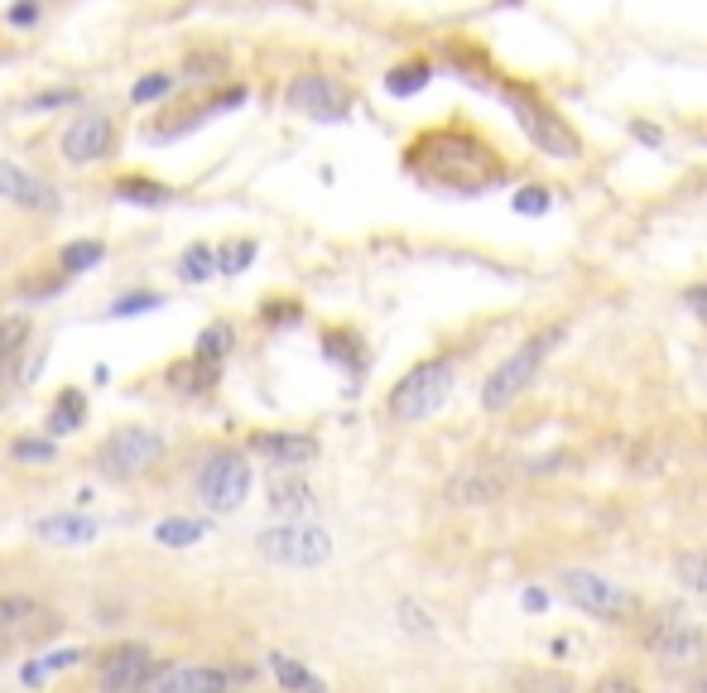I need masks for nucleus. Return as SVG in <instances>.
<instances>
[{"label":"nucleus","mask_w":707,"mask_h":693,"mask_svg":"<svg viewBox=\"0 0 707 693\" xmlns=\"http://www.w3.org/2000/svg\"><path fill=\"white\" fill-rule=\"evenodd\" d=\"M410 169L424 183L453 193H486L505 179V165L496 159V149L482 135L462 131V125H443V131H428L410 145Z\"/></svg>","instance_id":"obj_1"},{"label":"nucleus","mask_w":707,"mask_h":693,"mask_svg":"<svg viewBox=\"0 0 707 693\" xmlns=\"http://www.w3.org/2000/svg\"><path fill=\"white\" fill-rule=\"evenodd\" d=\"M453 380H458V362L453 356H428V362L410 366L395 390H390V414L400 424H419L428 414H438L453 396Z\"/></svg>","instance_id":"obj_2"},{"label":"nucleus","mask_w":707,"mask_h":693,"mask_svg":"<svg viewBox=\"0 0 707 693\" xmlns=\"http://www.w3.org/2000/svg\"><path fill=\"white\" fill-rule=\"evenodd\" d=\"M559 338H563V328H544V332H535L529 342H520L515 352H510L505 362L496 366L491 376H486V386H482V404H486V410L501 414V410H510V404L525 396V390L535 386L544 356H549L553 346H559Z\"/></svg>","instance_id":"obj_3"},{"label":"nucleus","mask_w":707,"mask_h":693,"mask_svg":"<svg viewBox=\"0 0 707 693\" xmlns=\"http://www.w3.org/2000/svg\"><path fill=\"white\" fill-rule=\"evenodd\" d=\"M505 101L520 115V131L535 141V149L553 159H577L583 155V135L568 125V115H559V107H549L544 97H535L529 87H505Z\"/></svg>","instance_id":"obj_4"},{"label":"nucleus","mask_w":707,"mask_h":693,"mask_svg":"<svg viewBox=\"0 0 707 693\" xmlns=\"http://www.w3.org/2000/svg\"><path fill=\"white\" fill-rule=\"evenodd\" d=\"M92 462L115 482L145 477L149 467L164 462V434L149 429V424H121V429H111L107 438H101V448H97V458Z\"/></svg>","instance_id":"obj_5"},{"label":"nucleus","mask_w":707,"mask_h":693,"mask_svg":"<svg viewBox=\"0 0 707 693\" xmlns=\"http://www.w3.org/2000/svg\"><path fill=\"white\" fill-rule=\"evenodd\" d=\"M255 549H260V559L280 563V569H318V563L332 559V535L322 525H308V520H284V525L260 530Z\"/></svg>","instance_id":"obj_6"},{"label":"nucleus","mask_w":707,"mask_h":693,"mask_svg":"<svg viewBox=\"0 0 707 693\" xmlns=\"http://www.w3.org/2000/svg\"><path fill=\"white\" fill-rule=\"evenodd\" d=\"M563 597L577 611L597 617V621H625L635 607H641L631 587L611 583V578H601V573H587V569H568L563 573Z\"/></svg>","instance_id":"obj_7"},{"label":"nucleus","mask_w":707,"mask_h":693,"mask_svg":"<svg viewBox=\"0 0 707 693\" xmlns=\"http://www.w3.org/2000/svg\"><path fill=\"white\" fill-rule=\"evenodd\" d=\"M251 482H255V472H251L246 458L241 453H217V458H207V467L198 472V496H203L207 511L227 515V511H241V506H246Z\"/></svg>","instance_id":"obj_8"},{"label":"nucleus","mask_w":707,"mask_h":693,"mask_svg":"<svg viewBox=\"0 0 707 693\" xmlns=\"http://www.w3.org/2000/svg\"><path fill=\"white\" fill-rule=\"evenodd\" d=\"M645 651L669 665H693L707 655V635L698 627H688L679 611H655V621L645 627Z\"/></svg>","instance_id":"obj_9"},{"label":"nucleus","mask_w":707,"mask_h":693,"mask_svg":"<svg viewBox=\"0 0 707 693\" xmlns=\"http://www.w3.org/2000/svg\"><path fill=\"white\" fill-rule=\"evenodd\" d=\"M284 101L298 115H313V121H342V115L352 111V92H346L338 77H328V73L294 77V83H289V92H284Z\"/></svg>","instance_id":"obj_10"},{"label":"nucleus","mask_w":707,"mask_h":693,"mask_svg":"<svg viewBox=\"0 0 707 693\" xmlns=\"http://www.w3.org/2000/svg\"><path fill=\"white\" fill-rule=\"evenodd\" d=\"M149 674H155V651L149 645H115L97 660V684L111 693H131L145 689Z\"/></svg>","instance_id":"obj_11"},{"label":"nucleus","mask_w":707,"mask_h":693,"mask_svg":"<svg viewBox=\"0 0 707 693\" xmlns=\"http://www.w3.org/2000/svg\"><path fill=\"white\" fill-rule=\"evenodd\" d=\"M510 487V477L505 472H496V467H486V462H472V467H462L448 477V487H443V501L448 506H496L505 496Z\"/></svg>","instance_id":"obj_12"},{"label":"nucleus","mask_w":707,"mask_h":693,"mask_svg":"<svg viewBox=\"0 0 707 693\" xmlns=\"http://www.w3.org/2000/svg\"><path fill=\"white\" fill-rule=\"evenodd\" d=\"M111 149H115V125H111V115H101V111L77 115L63 131V155L73 159V165H97Z\"/></svg>","instance_id":"obj_13"},{"label":"nucleus","mask_w":707,"mask_h":693,"mask_svg":"<svg viewBox=\"0 0 707 693\" xmlns=\"http://www.w3.org/2000/svg\"><path fill=\"white\" fill-rule=\"evenodd\" d=\"M0 198L25 207V212H58V189L39 173H29L25 165H10L0 159Z\"/></svg>","instance_id":"obj_14"},{"label":"nucleus","mask_w":707,"mask_h":693,"mask_svg":"<svg viewBox=\"0 0 707 693\" xmlns=\"http://www.w3.org/2000/svg\"><path fill=\"white\" fill-rule=\"evenodd\" d=\"M251 453H260L265 462H275V467H308V462L322 453V443L313 434L265 429V434H251Z\"/></svg>","instance_id":"obj_15"},{"label":"nucleus","mask_w":707,"mask_h":693,"mask_svg":"<svg viewBox=\"0 0 707 693\" xmlns=\"http://www.w3.org/2000/svg\"><path fill=\"white\" fill-rule=\"evenodd\" d=\"M236 679H251V669H198V665H155L145 689H227Z\"/></svg>","instance_id":"obj_16"},{"label":"nucleus","mask_w":707,"mask_h":693,"mask_svg":"<svg viewBox=\"0 0 707 693\" xmlns=\"http://www.w3.org/2000/svg\"><path fill=\"white\" fill-rule=\"evenodd\" d=\"M270 506H275V515H289V520H298V515H308L313 506V487L304 477H298V467H280L270 477Z\"/></svg>","instance_id":"obj_17"},{"label":"nucleus","mask_w":707,"mask_h":693,"mask_svg":"<svg viewBox=\"0 0 707 693\" xmlns=\"http://www.w3.org/2000/svg\"><path fill=\"white\" fill-rule=\"evenodd\" d=\"M97 520L92 515H44L39 525H34V535L44 539V545H58V549H77V545H92L97 539Z\"/></svg>","instance_id":"obj_18"},{"label":"nucleus","mask_w":707,"mask_h":693,"mask_svg":"<svg viewBox=\"0 0 707 693\" xmlns=\"http://www.w3.org/2000/svg\"><path fill=\"white\" fill-rule=\"evenodd\" d=\"M39 617H49V611L39 607V597H29V593H0V635H29Z\"/></svg>","instance_id":"obj_19"},{"label":"nucleus","mask_w":707,"mask_h":693,"mask_svg":"<svg viewBox=\"0 0 707 693\" xmlns=\"http://www.w3.org/2000/svg\"><path fill=\"white\" fill-rule=\"evenodd\" d=\"M29 338H34V318H29V314H10V318H0V380L15 372V362L25 356Z\"/></svg>","instance_id":"obj_20"},{"label":"nucleus","mask_w":707,"mask_h":693,"mask_svg":"<svg viewBox=\"0 0 707 693\" xmlns=\"http://www.w3.org/2000/svg\"><path fill=\"white\" fill-rule=\"evenodd\" d=\"M217 380H222V366L203 362V356H188V362H173L169 366V386L173 390H188V396H207Z\"/></svg>","instance_id":"obj_21"},{"label":"nucleus","mask_w":707,"mask_h":693,"mask_svg":"<svg viewBox=\"0 0 707 693\" xmlns=\"http://www.w3.org/2000/svg\"><path fill=\"white\" fill-rule=\"evenodd\" d=\"M87 420V396L83 390H63L49 410V438H63V434H77Z\"/></svg>","instance_id":"obj_22"},{"label":"nucleus","mask_w":707,"mask_h":693,"mask_svg":"<svg viewBox=\"0 0 707 693\" xmlns=\"http://www.w3.org/2000/svg\"><path fill=\"white\" fill-rule=\"evenodd\" d=\"M111 193H115L121 203H145V207H169L173 198H179V193H173L169 183H159V179H135V173H131V179H115Z\"/></svg>","instance_id":"obj_23"},{"label":"nucleus","mask_w":707,"mask_h":693,"mask_svg":"<svg viewBox=\"0 0 707 693\" xmlns=\"http://www.w3.org/2000/svg\"><path fill=\"white\" fill-rule=\"evenodd\" d=\"M231 346H236V323L217 318V323H207V328L198 332V342H193V356H203V362H217V366H222L227 356H231Z\"/></svg>","instance_id":"obj_24"},{"label":"nucleus","mask_w":707,"mask_h":693,"mask_svg":"<svg viewBox=\"0 0 707 693\" xmlns=\"http://www.w3.org/2000/svg\"><path fill=\"white\" fill-rule=\"evenodd\" d=\"M227 68H231L227 49H193V53H183V77H188V83H222Z\"/></svg>","instance_id":"obj_25"},{"label":"nucleus","mask_w":707,"mask_h":693,"mask_svg":"<svg viewBox=\"0 0 707 693\" xmlns=\"http://www.w3.org/2000/svg\"><path fill=\"white\" fill-rule=\"evenodd\" d=\"M203 535H207L203 520H183V515L159 520V525H155V539H159L164 549H188V545H198Z\"/></svg>","instance_id":"obj_26"},{"label":"nucleus","mask_w":707,"mask_h":693,"mask_svg":"<svg viewBox=\"0 0 707 693\" xmlns=\"http://www.w3.org/2000/svg\"><path fill=\"white\" fill-rule=\"evenodd\" d=\"M270 674L280 679L284 689H308V693H322V679L313 674V669L298 665L294 655H280V651H275V655H270Z\"/></svg>","instance_id":"obj_27"},{"label":"nucleus","mask_w":707,"mask_h":693,"mask_svg":"<svg viewBox=\"0 0 707 693\" xmlns=\"http://www.w3.org/2000/svg\"><path fill=\"white\" fill-rule=\"evenodd\" d=\"M107 260V246L101 241H68L63 251H58V265H63V275H83L92 265Z\"/></svg>","instance_id":"obj_28"},{"label":"nucleus","mask_w":707,"mask_h":693,"mask_svg":"<svg viewBox=\"0 0 707 693\" xmlns=\"http://www.w3.org/2000/svg\"><path fill=\"white\" fill-rule=\"evenodd\" d=\"M674 578L688 587V593L707 597V549H683L674 559Z\"/></svg>","instance_id":"obj_29"},{"label":"nucleus","mask_w":707,"mask_h":693,"mask_svg":"<svg viewBox=\"0 0 707 693\" xmlns=\"http://www.w3.org/2000/svg\"><path fill=\"white\" fill-rule=\"evenodd\" d=\"M212 270H217V251L203 246V241H198V246H188V251L179 256V275H183L188 284H203Z\"/></svg>","instance_id":"obj_30"},{"label":"nucleus","mask_w":707,"mask_h":693,"mask_svg":"<svg viewBox=\"0 0 707 693\" xmlns=\"http://www.w3.org/2000/svg\"><path fill=\"white\" fill-rule=\"evenodd\" d=\"M428 73H434V68H428L424 58H414V63H400V68H390L386 87L395 92V97H410V92H419V87L428 83Z\"/></svg>","instance_id":"obj_31"},{"label":"nucleus","mask_w":707,"mask_h":693,"mask_svg":"<svg viewBox=\"0 0 707 693\" xmlns=\"http://www.w3.org/2000/svg\"><path fill=\"white\" fill-rule=\"evenodd\" d=\"M255 251H260L255 241H227V246L217 251V270H222V275H241L255 260Z\"/></svg>","instance_id":"obj_32"},{"label":"nucleus","mask_w":707,"mask_h":693,"mask_svg":"<svg viewBox=\"0 0 707 693\" xmlns=\"http://www.w3.org/2000/svg\"><path fill=\"white\" fill-rule=\"evenodd\" d=\"M173 83H179L173 73H149V77H141V83L131 87V101H141V107L145 101H159V97H169L173 92Z\"/></svg>","instance_id":"obj_33"},{"label":"nucleus","mask_w":707,"mask_h":693,"mask_svg":"<svg viewBox=\"0 0 707 693\" xmlns=\"http://www.w3.org/2000/svg\"><path fill=\"white\" fill-rule=\"evenodd\" d=\"M10 458L15 462H53L58 448L49 438H15V443H10Z\"/></svg>","instance_id":"obj_34"},{"label":"nucleus","mask_w":707,"mask_h":693,"mask_svg":"<svg viewBox=\"0 0 707 693\" xmlns=\"http://www.w3.org/2000/svg\"><path fill=\"white\" fill-rule=\"evenodd\" d=\"M400 627L404 631H419V635H428V631H434V617H428V611L419 607V603H410V597H400Z\"/></svg>","instance_id":"obj_35"},{"label":"nucleus","mask_w":707,"mask_h":693,"mask_svg":"<svg viewBox=\"0 0 707 693\" xmlns=\"http://www.w3.org/2000/svg\"><path fill=\"white\" fill-rule=\"evenodd\" d=\"M265 323H270V328H284V323H298L304 318V308L294 304V299H270V304H265V314H260Z\"/></svg>","instance_id":"obj_36"},{"label":"nucleus","mask_w":707,"mask_h":693,"mask_svg":"<svg viewBox=\"0 0 707 693\" xmlns=\"http://www.w3.org/2000/svg\"><path fill=\"white\" fill-rule=\"evenodd\" d=\"M164 304V294H131V299H115L111 314L115 318H131V314H149V308Z\"/></svg>","instance_id":"obj_37"},{"label":"nucleus","mask_w":707,"mask_h":693,"mask_svg":"<svg viewBox=\"0 0 707 693\" xmlns=\"http://www.w3.org/2000/svg\"><path fill=\"white\" fill-rule=\"evenodd\" d=\"M68 101H77V87H53V92H39V97H29V111H49V107H68Z\"/></svg>","instance_id":"obj_38"},{"label":"nucleus","mask_w":707,"mask_h":693,"mask_svg":"<svg viewBox=\"0 0 707 693\" xmlns=\"http://www.w3.org/2000/svg\"><path fill=\"white\" fill-rule=\"evenodd\" d=\"M515 207H520V212H549V193H544V189H520Z\"/></svg>","instance_id":"obj_39"},{"label":"nucleus","mask_w":707,"mask_h":693,"mask_svg":"<svg viewBox=\"0 0 707 693\" xmlns=\"http://www.w3.org/2000/svg\"><path fill=\"white\" fill-rule=\"evenodd\" d=\"M83 655H87V651H53L49 660H39V665H44V674H53V669H73V665H83Z\"/></svg>","instance_id":"obj_40"},{"label":"nucleus","mask_w":707,"mask_h":693,"mask_svg":"<svg viewBox=\"0 0 707 693\" xmlns=\"http://www.w3.org/2000/svg\"><path fill=\"white\" fill-rule=\"evenodd\" d=\"M683 299H688V308H693V314H698V318L707 323V284H693Z\"/></svg>","instance_id":"obj_41"},{"label":"nucleus","mask_w":707,"mask_h":693,"mask_svg":"<svg viewBox=\"0 0 707 693\" xmlns=\"http://www.w3.org/2000/svg\"><path fill=\"white\" fill-rule=\"evenodd\" d=\"M34 20H39V5H34V0H29V5L10 10V25H34Z\"/></svg>","instance_id":"obj_42"},{"label":"nucleus","mask_w":707,"mask_h":693,"mask_svg":"<svg viewBox=\"0 0 707 693\" xmlns=\"http://www.w3.org/2000/svg\"><path fill=\"white\" fill-rule=\"evenodd\" d=\"M525 607H529V611L549 607V593H539V587H529V593H525Z\"/></svg>","instance_id":"obj_43"},{"label":"nucleus","mask_w":707,"mask_h":693,"mask_svg":"<svg viewBox=\"0 0 707 693\" xmlns=\"http://www.w3.org/2000/svg\"><path fill=\"white\" fill-rule=\"evenodd\" d=\"M505 5H515V0H505Z\"/></svg>","instance_id":"obj_44"}]
</instances>
